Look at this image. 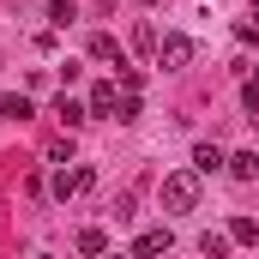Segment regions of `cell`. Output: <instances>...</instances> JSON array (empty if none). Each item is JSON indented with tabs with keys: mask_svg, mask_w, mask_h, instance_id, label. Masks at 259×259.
<instances>
[{
	"mask_svg": "<svg viewBox=\"0 0 259 259\" xmlns=\"http://www.w3.org/2000/svg\"><path fill=\"white\" fill-rule=\"evenodd\" d=\"M229 241H241V247H259V217H235V223H229Z\"/></svg>",
	"mask_w": 259,
	"mask_h": 259,
	"instance_id": "obj_9",
	"label": "cell"
},
{
	"mask_svg": "<svg viewBox=\"0 0 259 259\" xmlns=\"http://www.w3.org/2000/svg\"><path fill=\"white\" fill-rule=\"evenodd\" d=\"M78 253H109V235L103 229H78Z\"/></svg>",
	"mask_w": 259,
	"mask_h": 259,
	"instance_id": "obj_13",
	"label": "cell"
},
{
	"mask_svg": "<svg viewBox=\"0 0 259 259\" xmlns=\"http://www.w3.org/2000/svg\"><path fill=\"white\" fill-rule=\"evenodd\" d=\"M72 18H78V6H72V0H49V24H55V30H66Z\"/></svg>",
	"mask_w": 259,
	"mask_h": 259,
	"instance_id": "obj_12",
	"label": "cell"
},
{
	"mask_svg": "<svg viewBox=\"0 0 259 259\" xmlns=\"http://www.w3.org/2000/svg\"><path fill=\"white\" fill-rule=\"evenodd\" d=\"M235 36H241V42H259V24H253V18H241V24H235Z\"/></svg>",
	"mask_w": 259,
	"mask_h": 259,
	"instance_id": "obj_19",
	"label": "cell"
},
{
	"mask_svg": "<svg viewBox=\"0 0 259 259\" xmlns=\"http://www.w3.org/2000/svg\"><path fill=\"white\" fill-rule=\"evenodd\" d=\"M229 175H241V181H259V157H253V151H235V157H229Z\"/></svg>",
	"mask_w": 259,
	"mask_h": 259,
	"instance_id": "obj_11",
	"label": "cell"
},
{
	"mask_svg": "<svg viewBox=\"0 0 259 259\" xmlns=\"http://www.w3.org/2000/svg\"><path fill=\"white\" fill-rule=\"evenodd\" d=\"M163 205H169V211H193V205H199V175H193V169L163 175Z\"/></svg>",
	"mask_w": 259,
	"mask_h": 259,
	"instance_id": "obj_1",
	"label": "cell"
},
{
	"mask_svg": "<svg viewBox=\"0 0 259 259\" xmlns=\"http://www.w3.org/2000/svg\"><path fill=\"white\" fill-rule=\"evenodd\" d=\"M133 49H151V55H157V30H151V24H139V30H133Z\"/></svg>",
	"mask_w": 259,
	"mask_h": 259,
	"instance_id": "obj_18",
	"label": "cell"
},
{
	"mask_svg": "<svg viewBox=\"0 0 259 259\" xmlns=\"http://www.w3.org/2000/svg\"><path fill=\"white\" fill-rule=\"evenodd\" d=\"M145 6H157V0H145Z\"/></svg>",
	"mask_w": 259,
	"mask_h": 259,
	"instance_id": "obj_22",
	"label": "cell"
},
{
	"mask_svg": "<svg viewBox=\"0 0 259 259\" xmlns=\"http://www.w3.org/2000/svg\"><path fill=\"white\" fill-rule=\"evenodd\" d=\"M247 91H259V72H253V84H247Z\"/></svg>",
	"mask_w": 259,
	"mask_h": 259,
	"instance_id": "obj_20",
	"label": "cell"
},
{
	"mask_svg": "<svg viewBox=\"0 0 259 259\" xmlns=\"http://www.w3.org/2000/svg\"><path fill=\"white\" fill-rule=\"evenodd\" d=\"M133 253H139V259H157V253H169V229H145Z\"/></svg>",
	"mask_w": 259,
	"mask_h": 259,
	"instance_id": "obj_7",
	"label": "cell"
},
{
	"mask_svg": "<svg viewBox=\"0 0 259 259\" xmlns=\"http://www.w3.org/2000/svg\"><path fill=\"white\" fill-rule=\"evenodd\" d=\"M115 103H121V97H115V84H109V78H103V84H91V97H84V109H91V115H115Z\"/></svg>",
	"mask_w": 259,
	"mask_h": 259,
	"instance_id": "obj_5",
	"label": "cell"
},
{
	"mask_svg": "<svg viewBox=\"0 0 259 259\" xmlns=\"http://www.w3.org/2000/svg\"><path fill=\"white\" fill-rule=\"evenodd\" d=\"M187 61H193V36H163L157 42V66L163 72H187Z\"/></svg>",
	"mask_w": 259,
	"mask_h": 259,
	"instance_id": "obj_2",
	"label": "cell"
},
{
	"mask_svg": "<svg viewBox=\"0 0 259 259\" xmlns=\"http://www.w3.org/2000/svg\"><path fill=\"white\" fill-rule=\"evenodd\" d=\"M36 109H30V97H18V91H6L0 97V121H30Z\"/></svg>",
	"mask_w": 259,
	"mask_h": 259,
	"instance_id": "obj_6",
	"label": "cell"
},
{
	"mask_svg": "<svg viewBox=\"0 0 259 259\" xmlns=\"http://www.w3.org/2000/svg\"><path fill=\"white\" fill-rule=\"evenodd\" d=\"M91 61H115V72H121V66H127V49H121L109 30H97V36H91Z\"/></svg>",
	"mask_w": 259,
	"mask_h": 259,
	"instance_id": "obj_4",
	"label": "cell"
},
{
	"mask_svg": "<svg viewBox=\"0 0 259 259\" xmlns=\"http://www.w3.org/2000/svg\"><path fill=\"white\" fill-rule=\"evenodd\" d=\"M97 187V169L78 163V169H55V199H72V193H91Z\"/></svg>",
	"mask_w": 259,
	"mask_h": 259,
	"instance_id": "obj_3",
	"label": "cell"
},
{
	"mask_svg": "<svg viewBox=\"0 0 259 259\" xmlns=\"http://www.w3.org/2000/svg\"><path fill=\"white\" fill-rule=\"evenodd\" d=\"M55 115H61V127H66V133L91 121V109H84V103H72V97H61V103H55Z\"/></svg>",
	"mask_w": 259,
	"mask_h": 259,
	"instance_id": "obj_8",
	"label": "cell"
},
{
	"mask_svg": "<svg viewBox=\"0 0 259 259\" xmlns=\"http://www.w3.org/2000/svg\"><path fill=\"white\" fill-rule=\"evenodd\" d=\"M49 163H55V169L72 163V139H55V145H49Z\"/></svg>",
	"mask_w": 259,
	"mask_h": 259,
	"instance_id": "obj_16",
	"label": "cell"
},
{
	"mask_svg": "<svg viewBox=\"0 0 259 259\" xmlns=\"http://www.w3.org/2000/svg\"><path fill=\"white\" fill-rule=\"evenodd\" d=\"M133 205H139V199H133V187H127V193L115 199V223H133Z\"/></svg>",
	"mask_w": 259,
	"mask_h": 259,
	"instance_id": "obj_17",
	"label": "cell"
},
{
	"mask_svg": "<svg viewBox=\"0 0 259 259\" xmlns=\"http://www.w3.org/2000/svg\"><path fill=\"white\" fill-rule=\"evenodd\" d=\"M223 163H229V157H223L217 145H199V151H193V169H199V175H211V169H223Z\"/></svg>",
	"mask_w": 259,
	"mask_h": 259,
	"instance_id": "obj_10",
	"label": "cell"
},
{
	"mask_svg": "<svg viewBox=\"0 0 259 259\" xmlns=\"http://www.w3.org/2000/svg\"><path fill=\"white\" fill-rule=\"evenodd\" d=\"M199 253H205V259H223V253H229V235H205Z\"/></svg>",
	"mask_w": 259,
	"mask_h": 259,
	"instance_id": "obj_15",
	"label": "cell"
},
{
	"mask_svg": "<svg viewBox=\"0 0 259 259\" xmlns=\"http://www.w3.org/2000/svg\"><path fill=\"white\" fill-rule=\"evenodd\" d=\"M115 121H121V127H133V121H139V91H127V97L115 103Z\"/></svg>",
	"mask_w": 259,
	"mask_h": 259,
	"instance_id": "obj_14",
	"label": "cell"
},
{
	"mask_svg": "<svg viewBox=\"0 0 259 259\" xmlns=\"http://www.w3.org/2000/svg\"><path fill=\"white\" fill-rule=\"evenodd\" d=\"M36 259H49V253H36Z\"/></svg>",
	"mask_w": 259,
	"mask_h": 259,
	"instance_id": "obj_23",
	"label": "cell"
},
{
	"mask_svg": "<svg viewBox=\"0 0 259 259\" xmlns=\"http://www.w3.org/2000/svg\"><path fill=\"white\" fill-rule=\"evenodd\" d=\"M103 259H121V253H103Z\"/></svg>",
	"mask_w": 259,
	"mask_h": 259,
	"instance_id": "obj_21",
	"label": "cell"
}]
</instances>
